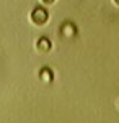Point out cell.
Instances as JSON below:
<instances>
[{
    "label": "cell",
    "instance_id": "cell-5",
    "mask_svg": "<svg viewBox=\"0 0 119 123\" xmlns=\"http://www.w3.org/2000/svg\"><path fill=\"white\" fill-rule=\"evenodd\" d=\"M54 2H55V0H41V3H43V5H46V7H49V5H52Z\"/></svg>",
    "mask_w": 119,
    "mask_h": 123
},
{
    "label": "cell",
    "instance_id": "cell-1",
    "mask_svg": "<svg viewBox=\"0 0 119 123\" xmlns=\"http://www.w3.org/2000/svg\"><path fill=\"white\" fill-rule=\"evenodd\" d=\"M29 21L34 26H44L49 21V12L44 7H36V8L31 10V13H29Z\"/></svg>",
    "mask_w": 119,
    "mask_h": 123
},
{
    "label": "cell",
    "instance_id": "cell-3",
    "mask_svg": "<svg viewBox=\"0 0 119 123\" xmlns=\"http://www.w3.org/2000/svg\"><path fill=\"white\" fill-rule=\"evenodd\" d=\"M60 31H62V35H64L65 38H72V36L77 35V28H75V25H73V23H69V21L62 25Z\"/></svg>",
    "mask_w": 119,
    "mask_h": 123
},
{
    "label": "cell",
    "instance_id": "cell-4",
    "mask_svg": "<svg viewBox=\"0 0 119 123\" xmlns=\"http://www.w3.org/2000/svg\"><path fill=\"white\" fill-rule=\"evenodd\" d=\"M39 77H41V80H43V82H51V80H52V71H51V69H47V67H44V69H41Z\"/></svg>",
    "mask_w": 119,
    "mask_h": 123
},
{
    "label": "cell",
    "instance_id": "cell-6",
    "mask_svg": "<svg viewBox=\"0 0 119 123\" xmlns=\"http://www.w3.org/2000/svg\"><path fill=\"white\" fill-rule=\"evenodd\" d=\"M114 3H116V5H118V7H119V0H114Z\"/></svg>",
    "mask_w": 119,
    "mask_h": 123
},
{
    "label": "cell",
    "instance_id": "cell-2",
    "mask_svg": "<svg viewBox=\"0 0 119 123\" xmlns=\"http://www.w3.org/2000/svg\"><path fill=\"white\" fill-rule=\"evenodd\" d=\"M36 49L39 51V53H43V54H44V53H49V51L52 49V43H51V39L44 38V36L39 38L36 41Z\"/></svg>",
    "mask_w": 119,
    "mask_h": 123
}]
</instances>
